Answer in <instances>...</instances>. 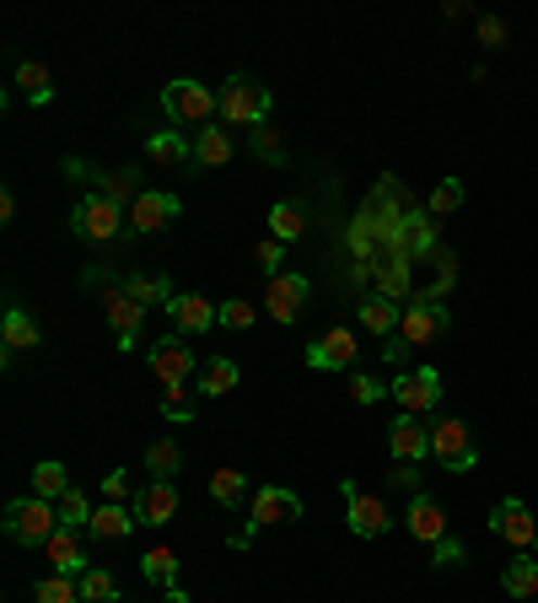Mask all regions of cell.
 Instances as JSON below:
<instances>
[{"label":"cell","mask_w":538,"mask_h":603,"mask_svg":"<svg viewBox=\"0 0 538 603\" xmlns=\"http://www.w3.org/2000/svg\"><path fill=\"white\" fill-rule=\"evenodd\" d=\"M372 275H377V297H388V302H409V297H414V265H409V259L383 254Z\"/></svg>","instance_id":"7402d4cb"},{"label":"cell","mask_w":538,"mask_h":603,"mask_svg":"<svg viewBox=\"0 0 538 603\" xmlns=\"http://www.w3.org/2000/svg\"><path fill=\"white\" fill-rule=\"evenodd\" d=\"M356 318H361V329H372V334H394V329H399V318H404V307L372 292V297L356 307Z\"/></svg>","instance_id":"4316f807"},{"label":"cell","mask_w":538,"mask_h":603,"mask_svg":"<svg viewBox=\"0 0 538 603\" xmlns=\"http://www.w3.org/2000/svg\"><path fill=\"white\" fill-rule=\"evenodd\" d=\"M302 227H307V216H302V205H291V200H280V205L269 210V232H274V243H291V238H302Z\"/></svg>","instance_id":"e575fe53"},{"label":"cell","mask_w":538,"mask_h":603,"mask_svg":"<svg viewBox=\"0 0 538 603\" xmlns=\"http://www.w3.org/2000/svg\"><path fill=\"white\" fill-rule=\"evenodd\" d=\"M167 318H172V334H205L210 323H221V307H210L205 297H194V292H178L172 307H167Z\"/></svg>","instance_id":"ac0fdd59"},{"label":"cell","mask_w":538,"mask_h":603,"mask_svg":"<svg viewBox=\"0 0 538 603\" xmlns=\"http://www.w3.org/2000/svg\"><path fill=\"white\" fill-rule=\"evenodd\" d=\"M340 490H345V517H350V534H356V539H383V534L394 528L388 506H383L377 496H367L356 479H345Z\"/></svg>","instance_id":"9c48e42d"},{"label":"cell","mask_w":538,"mask_h":603,"mask_svg":"<svg viewBox=\"0 0 538 603\" xmlns=\"http://www.w3.org/2000/svg\"><path fill=\"white\" fill-rule=\"evenodd\" d=\"M65 490H71V474H65V463L43 458V463L33 469V496H43V501H60Z\"/></svg>","instance_id":"d6a6232c"},{"label":"cell","mask_w":538,"mask_h":603,"mask_svg":"<svg viewBox=\"0 0 538 603\" xmlns=\"http://www.w3.org/2000/svg\"><path fill=\"white\" fill-rule=\"evenodd\" d=\"M307 292H312V286H307V275H296V270L285 275V270H280V275L269 281V292H265L269 318H274V323H296V318L307 312Z\"/></svg>","instance_id":"4fadbf2b"},{"label":"cell","mask_w":538,"mask_h":603,"mask_svg":"<svg viewBox=\"0 0 538 603\" xmlns=\"http://www.w3.org/2000/svg\"><path fill=\"white\" fill-rule=\"evenodd\" d=\"M145 151H151L156 162H189V156H194V141H183L178 130H156V136L145 141Z\"/></svg>","instance_id":"8d00e7d4"},{"label":"cell","mask_w":538,"mask_h":603,"mask_svg":"<svg viewBox=\"0 0 538 603\" xmlns=\"http://www.w3.org/2000/svg\"><path fill=\"white\" fill-rule=\"evenodd\" d=\"M254 151H259L265 162H280V156H285V151H280V136H274V130H265V125L254 130Z\"/></svg>","instance_id":"c3c4849f"},{"label":"cell","mask_w":538,"mask_h":603,"mask_svg":"<svg viewBox=\"0 0 538 603\" xmlns=\"http://www.w3.org/2000/svg\"><path fill=\"white\" fill-rule=\"evenodd\" d=\"M178 463H183V452H178L172 437H162V442H151V448H145V469H151L156 479H172V474H178Z\"/></svg>","instance_id":"74e56055"},{"label":"cell","mask_w":538,"mask_h":603,"mask_svg":"<svg viewBox=\"0 0 538 603\" xmlns=\"http://www.w3.org/2000/svg\"><path fill=\"white\" fill-rule=\"evenodd\" d=\"M534 550H538V544H534Z\"/></svg>","instance_id":"816d5d0a"},{"label":"cell","mask_w":538,"mask_h":603,"mask_svg":"<svg viewBox=\"0 0 538 603\" xmlns=\"http://www.w3.org/2000/svg\"><path fill=\"white\" fill-rule=\"evenodd\" d=\"M463 561H469L463 539H452V534H447V539H436V544H431V566H441V572H447V566H463Z\"/></svg>","instance_id":"7bdbcfd3"},{"label":"cell","mask_w":538,"mask_h":603,"mask_svg":"<svg viewBox=\"0 0 538 603\" xmlns=\"http://www.w3.org/2000/svg\"><path fill=\"white\" fill-rule=\"evenodd\" d=\"M0 334H5V350H33V345H38V323H33L22 307H5Z\"/></svg>","instance_id":"f546056e"},{"label":"cell","mask_w":538,"mask_h":603,"mask_svg":"<svg viewBox=\"0 0 538 603\" xmlns=\"http://www.w3.org/2000/svg\"><path fill=\"white\" fill-rule=\"evenodd\" d=\"M125 292H130L140 307H156V302H162V307H172V297H178L167 275H130V281H125Z\"/></svg>","instance_id":"4dcf8cb0"},{"label":"cell","mask_w":538,"mask_h":603,"mask_svg":"<svg viewBox=\"0 0 538 603\" xmlns=\"http://www.w3.org/2000/svg\"><path fill=\"white\" fill-rule=\"evenodd\" d=\"M280 259H285V243H274V238H269V243H259V248H254V265L265 270L269 281L280 275Z\"/></svg>","instance_id":"f6af8a7d"},{"label":"cell","mask_w":538,"mask_h":603,"mask_svg":"<svg viewBox=\"0 0 538 603\" xmlns=\"http://www.w3.org/2000/svg\"><path fill=\"white\" fill-rule=\"evenodd\" d=\"M490 534H496V539H507L512 550H534V544H538L534 512H528L517 496H507V501H496V506H490Z\"/></svg>","instance_id":"30bf717a"},{"label":"cell","mask_w":538,"mask_h":603,"mask_svg":"<svg viewBox=\"0 0 538 603\" xmlns=\"http://www.w3.org/2000/svg\"><path fill=\"white\" fill-rule=\"evenodd\" d=\"M33 599L38 603H81V582H76V577H43V582L33 588Z\"/></svg>","instance_id":"f35d334b"},{"label":"cell","mask_w":538,"mask_h":603,"mask_svg":"<svg viewBox=\"0 0 538 603\" xmlns=\"http://www.w3.org/2000/svg\"><path fill=\"white\" fill-rule=\"evenodd\" d=\"M394 485H404V490H414L420 485V463H394V474H388Z\"/></svg>","instance_id":"681fc988"},{"label":"cell","mask_w":538,"mask_h":603,"mask_svg":"<svg viewBox=\"0 0 538 603\" xmlns=\"http://www.w3.org/2000/svg\"><path fill=\"white\" fill-rule=\"evenodd\" d=\"M0 523H5V539H11V544H27V550H43V544L60 534V512H54V501H43V496H16Z\"/></svg>","instance_id":"6da1fadb"},{"label":"cell","mask_w":538,"mask_h":603,"mask_svg":"<svg viewBox=\"0 0 538 603\" xmlns=\"http://www.w3.org/2000/svg\"><path fill=\"white\" fill-rule=\"evenodd\" d=\"M194 383H200L194 394H205V399H227V394L238 388V361H232V356H210V361L200 367Z\"/></svg>","instance_id":"603a6c76"},{"label":"cell","mask_w":538,"mask_h":603,"mask_svg":"<svg viewBox=\"0 0 538 603\" xmlns=\"http://www.w3.org/2000/svg\"><path fill=\"white\" fill-rule=\"evenodd\" d=\"M232 156H238V146H232V130L205 125V130L194 136V162H200V167H227Z\"/></svg>","instance_id":"cb8c5ba5"},{"label":"cell","mask_w":538,"mask_h":603,"mask_svg":"<svg viewBox=\"0 0 538 603\" xmlns=\"http://www.w3.org/2000/svg\"><path fill=\"white\" fill-rule=\"evenodd\" d=\"M81 603H125L119 599V577L103 572V566H92V572L81 577Z\"/></svg>","instance_id":"836d02e7"},{"label":"cell","mask_w":538,"mask_h":603,"mask_svg":"<svg viewBox=\"0 0 538 603\" xmlns=\"http://www.w3.org/2000/svg\"><path fill=\"white\" fill-rule=\"evenodd\" d=\"M103 496H108V501H130V474H125V469L103 474Z\"/></svg>","instance_id":"7dc6e473"},{"label":"cell","mask_w":538,"mask_h":603,"mask_svg":"<svg viewBox=\"0 0 538 603\" xmlns=\"http://www.w3.org/2000/svg\"><path fill=\"white\" fill-rule=\"evenodd\" d=\"M452 329V312H447V302H409L399 318V339L404 345H431L436 334H447Z\"/></svg>","instance_id":"8fae6325"},{"label":"cell","mask_w":538,"mask_h":603,"mask_svg":"<svg viewBox=\"0 0 538 603\" xmlns=\"http://www.w3.org/2000/svg\"><path fill=\"white\" fill-rule=\"evenodd\" d=\"M501 588H507L512 599L534 603V599H538V561H528V555L507 561V572H501Z\"/></svg>","instance_id":"83f0119b"},{"label":"cell","mask_w":538,"mask_h":603,"mask_svg":"<svg viewBox=\"0 0 538 603\" xmlns=\"http://www.w3.org/2000/svg\"><path fill=\"white\" fill-rule=\"evenodd\" d=\"M254 302L248 297H232V302H221V329H254Z\"/></svg>","instance_id":"b9f144b4"},{"label":"cell","mask_w":538,"mask_h":603,"mask_svg":"<svg viewBox=\"0 0 538 603\" xmlns=\"http://www.w3.org/2000/svg\"><path fill=\"white\" fill-rule=\"evenodd\" d=\"M210 501L227 506V512H238V506L248 501V474H238V469H216V474H210Z\"/></svg>","instance_id":"f1b7e54d"},{"label":"cell","mask_w":538,"mask_h":603,"mask_svg":"<svg viewBox=\"0 0 538 603\" xmlns=\"http://www.w3.org/2000/svg\"><path fill=\"white\" fill-rule=\"evenodd\" d=\"M458 205H463V178H441V183L431 189V205H425V210H431V216H452Z\"/></svg>","instance_id":"ab89813d"},{"label":"cell","mask_w":538,"mask_h":603,"mask_svg":"<svg viewBox=\"0 0 538 603\" xmlns=\"http://www.w3.org/2000/svg\"><path fill=\"white\" fill-rule=\"evenodd\" d=\"M404 528H409L414 544H436V539H447V512H441V501L414 490V496H409V512H404Z\"/></svg>","instance_id":"9a60e30c"},{"label":"cell","mask_w":538,"mask_h":603,"mask_svg":"<svg viewBox=\"0 0 538 603\" xmlns=\"http://www.w3.org/2000/svg\"><path fill=\"white\" fill-rule=\"evenodd\" d=\"M178 194H162V189H145L140 200L130 205V232L134 238H151V232H167L178 221Z\"/></svg>","instance_id":"7c38bea8"},{"label":"cell","mask_w":538,"mask_h":603,"mask_svg":"<svg viewBox=\"0 0 538 603\" xmlns=\"http://www.w3.org/2000/svg\"><path fill=\"white\" fill-rule=\"evenodd\" d=\"M431 458L447 469V474H469L474 463H479V448H474V432L458 421V415H447V421H436L431 426Z\"/></svg>","instance_id":"3957f363"},{"label":"cell","mask_w":538,"mask_h":603,"mask_svg":"<svg viewBox=\"0 0 538 603\" xmlns=\"http://www.w3.org/2000/svg\"><path fill=\"white\" fill-rule=\"evenodd\" d=\"M302 517V496L291 485H259L254 490V523L248 534H232V544H248L259 528H274V523H296Z\"/></svg>","instance_id":"8992f818"},{"label":"cell","mask_w":538,"mask_h":603,"mask_svg":"<svg viewBox=\"0 0 538 603\" xmlns=\"http://www.w3.org/2000/svg\"><path fill=\"white\" fill-rule=\"evenodd\" d=\"M151 372L162 377V388H178V383L200 377L194 345H183V334H162V339L151 345Z\"/></svg>","instance_id":"ba28073f"},{"label":"cell","mask_w":538,"mask_h":603,"mask_svg":"<svg viewBox=\"0 0 538 603\" xmlns=\"http://www.w3.org/2000/svg\"><path fill=\"white\" fill-rule=\"evenodd\" d=\"M356 361V334L350 329H329L318 345H307V367L312 372H345Z\"/></svg>","instance_id":"e0dca14e"},{"label":"cell","mask_w":538,"mask_h":603,"mask_svg":"<svg viewBox=\"0 0 538 603\" xmlns=\"http://www.w3.org/2000/svg\"><path fill=\"white\" fill-rule=\"evenodd\" d=\"M54 512H60V528H76V534H81V528H92V506H87V496H81L76 485L54 501Z\"/></svg>","instance_id":"d590c367"},{"label":"cell","mask_w":538,"mask_h":603,"mask_svg":"<svg viewBox=\"0 0 538 603\" xmlns=\"http://www.w3.org/2000/svg\"><path fill=\"white\" fill-rule=\"evenodd\" d=\"M162 415L167 421H194V399H189V383H178V388H162Z\"/></svg>","instance_id":"60d3db41"},{"label":"cell","mask_w":538,"mask_h":603,"mask_svg":"<svg viewBox=\"0 0 538 603\" xmlns=\"http://www.w3.org/2000/svg\"><path fill=\"white\" fill-rule=\"evenodd\" d=\"M388 394L399 399L404 415H431L441 405V372L436 367H409V372H399L388 383Z\"/></svg>","instance_id":"52a82bcc"},{"label":"cell","mask_w":538,"mask_h":603,"mask_svg":"<svg viewBox=\"0 0 538 603\" xmlns=\"http://www.w3.org/2000/svg\"><path fill=\"white\" fill-rule=\"evenodd\" d=\"M134 523H140V517H134V506L108 501V506H98V512H92V528H87V534H92V539H103V544H119V539H130V534H134Z\"/></svg>","instance_id":"44dd1931"},{"label":"cell","mask_w":538,"mask_h":603,"mask_svg":"<svg viewBox=\"0 0 538 603\" xmlns=\"http://www.w3.org/2000/svg\"><path fill=\"white\" fill-rule=\"evenodd\" d=\"M43 555H49V566H54V577H87L92 572V561H87V550H81V539H76V528H60L49 544H43Z\"/></svg>","instance_id":"ffe728a7"},{"label":"cell","mask_w":538,"mask_h":603,"mask_svg":"<svg viewBox=\"0 0 538 603\" xmlns=\"http://www.w3.org/2000/svg\"><path fill=\"white\" fill-rule=\"evenodd\" d=\"M479 43L485 49H507V22L501 16H479Z\"/></svg>","instance_id":"bcb514c9"},{"label":"cell","mask_w":538,"mask_h":603,"mask_svg":"<svg viewBox=\"0 0 538 603\" xmlns=\"http://www.w3.org/2000/svg\"><path fill=\"white\" fill-rule=\"evenodd\" d=\"M103 318H108V329L119 334V350H130L134 334H140V323H145V307L119 286V292H108V297H103Z\"/></svg>","instance_id":"d6986e66"},{"label":"cell","mask_w":538,"mask_h":603,"mask_svg":"<svg viewBox=\"0 0 538 603\" xmlns=\"http://www.w3.org/2000/svg\"><path fill=\"white\" fill-rule=\"evenodd\" d=\"M92 183H98V194H108V200H114V205H125V210H130L134 200L145 194V189H140V167H119V172H98Z\"/></svg>","instance_id":"d4e9b609"},{"label":"cell","mask_w":538,"mask_h":603,"mask_svg":"<svg viewBox=\"0 0 538 603\" xmlns=\"http://www.w3.org/2000/svg\"><path fill=\"white\" fill-rule=\"evenodd\" d=\"M221 119H227V125L259 130L269 119V92L254 81V76H227V87H221Z\"/></svg>","instance_id":"5b68a950"},{"label":"cell","mask_w":538,"mask_h":603,"mask_svg":"<svg viewBox=\"0 0 538 603\" xmlns=\"http://www.w3.org/2000/svg\"><path fill=\"white\" fill-rule=\"evenodd\" d=\"M140 572H145V582H151V588H162V593H172V588H178V555H172L167 544L145 550V555H140Z\"/></svg>","instance_id":"484cf974"},{"label":"cell","mask_w":538,"mask_h":603,"mask_svg":"<svg viewBox=\"0 0 538 603\" xmlns=\"http://www.w3.org/2000/svg\"><path fill=\"white\" fill-rule=\"evenodd\" d=\"M162 108H167V119H172V125H210V119L221 114V98H216L205 81L178 76V81H167V87H162Z\"/></svg>","instance_id":"7a4b0ae2"},{"label":"cell","mask_w":538,"mask_h":603,"mask_svg":"<svg viewBox=\"0 0 538 603\" xmlns=\"http://www.w3.org/2000/svg\"><path fill=\"white\" fill-rule=\"evenodd\" d=\"M16 87H22V98H27V103H38V108L54 98V87H49V70H43L38 60H22V65H16Z\"/></svg>","instance_id":"1f68e13d"},{"label":"cell","mask_w":538,"mask_h":603,"mask_svg":"<svg viewBox=\"0 0 538 603\" xmlns=\"http://www.w3.org/2000/svg\"><path fill=\"white\" fill-rule=\"evenodd\" d=\"M130 506L145 528H167V523L178 517V485H172V479H151L145 490H134Z\"/></svg>","instance_id":"5bb4252c"},{"label":"cell","mask_w":538,"mask_h":603,"mask_svg":"<svg viewBox=\"0 0 538 603\" xmlns=\"http://www.w3.org/2000/svg\"><path fill=\"white\" fill-rule=\"evenodd\" d=\"M167 603H194V599H189L183 588H172V593H167Z\"/></svg>","instance_id":"f907efd6"},{"label":"cell","mask_w":538,"mask_h":603,"mask_svg":"<svg viewBox=\"0 0 538 603\" xmlns=\"http://www.w3.org/2000/svg\"><path fill=\"white\" fill-rule=\"evenodd\" d=\"M125 216H130L125 205H114L108 194H98V189H92V194L76 205L71 232H76V238H87V243H114V238H119V227H125Z\"/></svg>","instance_id":"277c9868"},{"label":"cell","mask_w":538,"mask_h":603,"mask_svg":"<svg viewBox=\"0 0 538 603\" xmlns=\"http://www.w3.org/2000/svg\"><path fill=\"white\" fill-rule=\"evenodd\" d=\"M350 399H356V405H377V399H388V388H383L372 372H356V377H350Z\"/></svg>","instance_id":"ee69618b"},{"label":"cell","mask_w":538,"mask_h":603,"mask_svg":"<svg viewBox=\"0 0 538 603\" xmlns=\"http://www.w3.org/2000/svg\"><path fill=\"white\" fill-rule=\"evenodd\" d=\"M388 452H394V463H425L431 458V426H420V415H399L388 426Z\"/></svg>","instance_id":"2e32d148"}]
</instances>
